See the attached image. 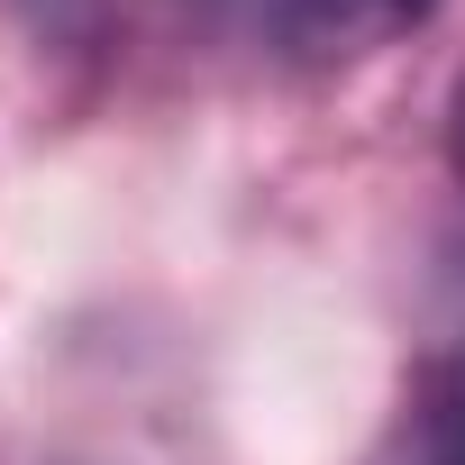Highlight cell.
Listing matches in <instances>:
<instances>
[{
	"label": "cell",
	"instance_id": "1",
	"mask_svg": "<svg viewBox=\"0 0 465 465\" xmlns=\"http://www.w3.org/2000/svg\"><path fill=\"white\" fill-rule=\"evenodd\" d=\"M228 46L265 55L274 74H347L401 46L438 0H201Z\"/></svg>",
	"mask_w": 465,
	"mask_h": 465
},
{
	"label": "cell",
	"instance_id": "2",
	"mask_svg": "<svg viewBox=\"0 0 465 465\" xmlns=\"http://www.w3.org/2000/svg\"><path fill=\"white\" fill-rule=\"evenodd\" d=\"M365 465H465V329L438 338L411 365V383H401L392 420L374 429Z\"/></svg>",
	"mask_w": 465,
	"mask_h": 465
},
{
	"label": "cell",
	"instance_id": "3",
	"mask_svg": "<svg viewBox=\"0 0 465 465\" xmlns=\"http://www.w3.org/2000/svg\"><path fill=\"white\" fill-rule=\"evenodd\" d=\"M119 10L128 0H0V19H10L28 46H46V55H101Z\"/></svg>",
	"mask_w": 465,
	"mask_h": 465
},
{
	"label": "cell",
	"instance_id": "4",
	"mask_svg": "<svg viewBox=\"0 0 465 465\" xmlns=\"http://www.w3.org/2000/svg\"><path fill=\"white\" fill-rule=\"evenodd\" d=\"M447 164H456V183H465V74H456V92H447Z\"/></svg>",
	"mask_w": 465,
	"mask_h": 465
}]
</instances>
